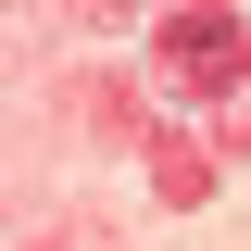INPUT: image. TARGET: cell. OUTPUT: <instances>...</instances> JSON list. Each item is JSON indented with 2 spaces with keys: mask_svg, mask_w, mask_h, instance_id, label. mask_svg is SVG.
I'll return each mask as SVG.
<instances>
[{
  "mask_svg": "<svg viewBox=\"0 0 251 251\" xmlns=\"http://www.w3.org/2000/svg\"><path fill=\"white\" fill-rule=\"evenodd\" d=\"M151 50H163V88H188V100H239L251 88V25L226 0H176Z\"/></svg>",
  "mask_w": 251,
  "mask_h": 251,
  "instance_id": "cell-1",
  "label": "cell"
}]
</instances>
